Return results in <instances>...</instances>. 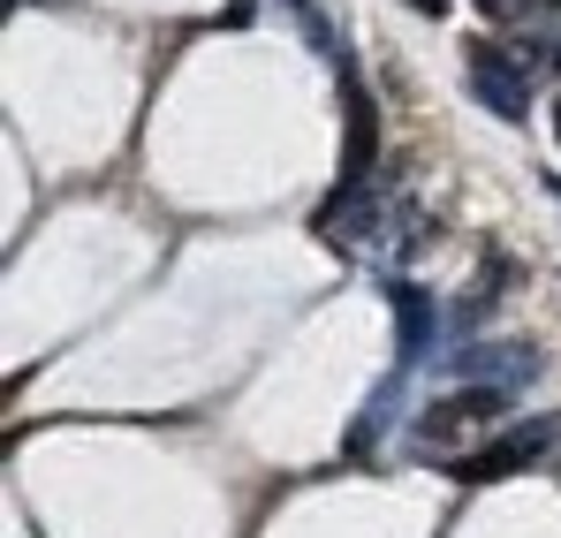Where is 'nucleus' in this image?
<instances>
[{
	"label": "nucleus",
	"instance_id": "1",
	"mask_svg": "<svg viewBox=\"0 0 561 538\" xmlns=\"http://www.w3.org/2000/svg\"><path fill=\"white\" fill-rule=\"evenodd\" d=\"M508 410H516V379H478V387H456V394H440V402H425V410H417V425H410V448L433 455V448H448L463 425L508 417Z\"/></svg>",
	"mask_w": 561,
	"mask_h": 538
},
{
	"label": "nucleus",
	"instance_id": "2",
	"mask_svg": "<svg viewBox=\"0 0 561 538\" xmlns=\"http://www.w3.org/2000/svg\"><path fill=\"white\" fill-rule=\"evenodd\" d=\"M561 440V410H547V417H524V425H508V433H493L485 448L456 455L448 470L463 478V485H493V478H516L524 462H539V455Z\"/></svg>",
	"mask_w": 561,
	"mask_h": 538
},
{
	"label": "nucleus",
	"instance_id": "3",
	"mask_svg": "<svg viewBox=\"0 0 561 538\" xmlns=\"http://www.w3.org/2000/svg\"><path fill=\"white\" fill-rule=\"evenodd\" d=\"M470 91L501 122H524L531 114V69L516 54H501V38H470Z\"/></svg>",
	"mask_w": 561,
	"mask_h": 538
},
{
	"label": "nucleus",
	"instance_id": "4",
	"mask_svg": "<svg viewBox=\"0 0 561 538\" xmlns=\"http://www.w3.org/2000/svg\"><path fill=\"white\" fill-rule=\"evenodd\" d=\"M379 296L394 304V371H410V364L433 350L440 304H433V288H417V281H379Z\"/></svg>",
	"mask_w": 561,
	"mask_h": 538
},
{
	"label": "nucleus",
	"instance_id": "5",
	"mask_svg": "<svg viewBox=\"0 0 561 538\" xmlns=\"http://www.w3.org/2000/svg\"><path fill=\"white\" fill-rule=\"evenodd\" d=\"M539 350H531V342H485V350H456V357H448V371H470V379H516V387H524V379H539Z\"/></svg>",
	"mask_w": 561,
	"mask_h": 538
},
{
	"label": "nucleus",
	"instance_id": "6",
	"mask_svg": "<svg viewBox=\"0 0 561 538\" xmlns=\"http://www.w3.org/2000/svg\"><path fill=\"white\" fill-rule=\"evenodd\" d=\"M288 8H296V23H304V38H311L319 54H334V23H327V15H319L311 0H288Z\"/></svg>",
	"mask_w": 561,
	"mask_h": 538
},
{
	"label": "nucleus",
	"instance_id": "7",
	"mask_svg": "<svg viewBox=\"0 0 561 538\" xmlns=\"http://www.w3.org/2000/svg\"><path fill=\"white\" fill-rule=\"evenodd\" d=\"M410 8H417V15H448V0H410Z\"/></svg>",
	"mask_w": 561,
	"mask_h": 538
},
{
	"label": "nucleus",
	"instance_id": "8",
	"mask_svg": "<svg viewBox=\"0 0 561 538\" xmlns=\"http://www.w3.org/2000/svg\"><path fill=\"white\" fill-rule=\"evenodd\" d=\"M554 69H561V46H554Z\"/></svg>",
	"mask_w": 561,
	"mask_h": 538
}]
</instances>
